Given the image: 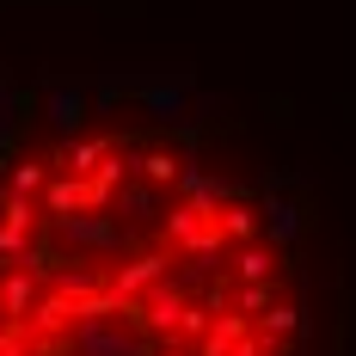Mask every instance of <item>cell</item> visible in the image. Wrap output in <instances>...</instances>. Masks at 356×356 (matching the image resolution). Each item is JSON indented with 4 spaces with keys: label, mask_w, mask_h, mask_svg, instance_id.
I'll list each match as a JSON object with an SVG mask.
<instances>
[{
    "label": "cell",
    "mask_w": 356,
    "mask_h": 356,
    "mask_svg": "<svg viewBox=\"0 0 356 356\" xmlns=\"http://www.w3.org/2000/svg\"><path fill=\"white\" fill-rule=\"evenodd\" d=\"M289 209L129 92L0 136V356H301Z\"/></svg>",
    "instance_id": "obj_1"
}]
</instances>
